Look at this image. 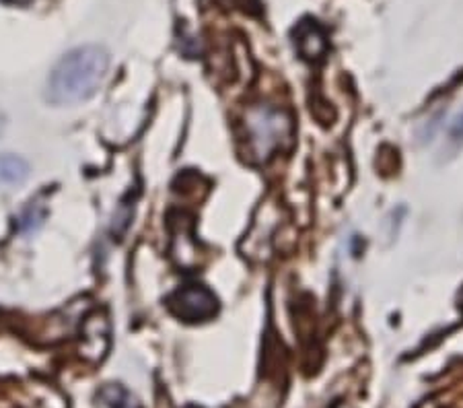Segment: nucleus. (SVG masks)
Returning <instances> with one entry per match:
<instances>
[{
  "instance_id": "obj_1",
  "label": "nucleus",
  "mask_w": 463,
  "mask_h": 408,
  "mask_svg": "<svg viewBox=\"0 0 463 408\" xmlns=\"http://www.w3.org/2000/svg\"><path fill=\"white\" fill-rule=\"evenodd\" d=\"M108 52L97 43L71 50L50 72L46 100L54 106H72V103L87 101L99 91L108 74Z\"/></svg>"
},
{
  "instance_id": "obj_2",
  "label": "nucleus",
  "mask_w": 463,
  "mask_h": 408,
  "mask_svg": "<svg viewBox=\"0 0 463 408\" xmlns=\"http://www.w3.org/2000/svg\"><path fill=\"white\" fill-rule=\"evenodd\" d=\"M245 155L253 163H264L293 138V120L285 109L256 106L245 114Z\"/></svg>"
},
{
  "instance_id": "obj_3",
  "label": "nucleus",
  "mask_w": 463,
  "mask_h": 408,
  "mask_svg": "<svg viewBox=\"0 0 463 408\" xmlns=\"http://www.w3.org/2000/svg\"><path fill=\"white\" fill-rule=\"evenodd\" d=\"M167 306L171 314L190 324L211 320L219 311V301H216L214 293L203 285H188L177 289L167 299Z\"/></svg>"
},
{
  "instance_id": "obj_4",
  "label": "nucleus",
  "mask_w": 463,
  "mask_h": 408,
  "mask_svg": "<svg viewBox=\"0 0 463 408\" xmlns=\"http://www.w3.org/2000/svg\"><path fill=\"white\" fill-rule=\"evenodd\" d=\"M80 332H83V346H80V355L87 361L97 363L106 357L109 346V324L103 311H93L91 316L85 318L80 324Z\"/></svg>"
},
{
  "instance_id": "obj_5",
  "label": "nucleus",
  "mask_w": 463,
  "mask_h": 408,
  "mask_svg": "<svg viewBox=\"0 0 463 408\" xmlns=\"http://www.w3.org/2000/svg\"><path fill=\"white\" fill-rule=\"evenodd\" d=\"M297 37V48L301 52L303 58H309V61H316L321 58L327 50V40L324 29H321L316 21H303L301 25L295 29Z\"/></svg>"
},
{
  "instance_id": "obj_6",
  "label": "nucleus",
  "mask_w": 463,
  "mask_h": 408,
  "mask_svg": "<svg viewBox=\"0 0 463 408\" xmlns=\"http://www.w3.org/2000/svg\"><path fill=\"white\" fill-rule=\"evenodd\" d=\"M27 163L17 155H0V182L21 184L27 177Z\"/></svg>"
},
{
  "instance_id": "obj_7",
  "label": "nucleus",
  "mask_w": 463,
  "mask_h": 408,
  "mask_svg": "<svg viewBox=\"0 0 463 408\" xmlns=\"http://www.w3.org/2000/svg\"><path fill=\"white\" fill-rule=\"evenodd\" d=\"M99 398L103 400V404H108L109 408H143L128 390H124L122 385L118 384H109L106 388H101Z\"/></svg>"
},
{
  "instance_id": "obj_8",
  "label": "nucleus",
  "mask_w": 463,
  "mask_h": 408,
  "mask_svg": "<svg viewBox=\"0 0 463 408\" xmlns=\"http://www.w3.org/2000/svg\"><path fill=\"white\" fill-rule=\"evenodd\" d=\"M447 145H449L453 151H458V148L463 145V114H459L453 120L449 128V137H447Z\"/></svg>"
},
{
  "instance_id": "obj_9",
  "label": "nucleus",
  "mask_w": 463,
  "mask_h": 408,
  "mask_svg": "<svg viewBox=\"0 0 463 408\" xmlns=\"http://www.w3.org/2000/svg\"><path fill=\"white\" fill-rule=\"evenodd\" d=\"M235 3L241 6L243 11H253V9H258V6H260V0H235Z\"/></svg>"
},
{
  "instance_id": "obj_10",
  "label": "nucleus",
  "mask_w": 463,
  "mask_h": 408,
  "mask_svg": "<svg viewBox=\"0 0 463 408\" xmlns=\"http://www.w3.org/2000/svg\"><path fill=\"white\" fill-rule=\"evenodd\" d=\"M3 128H5V118L0 114V132H3Z\"/></svg>"
}]
</instances>
